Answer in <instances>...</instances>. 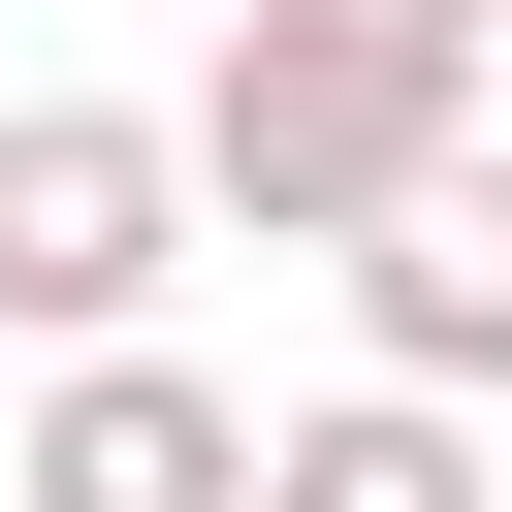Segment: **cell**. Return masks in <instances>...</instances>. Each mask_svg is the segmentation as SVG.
<instances>
[{
	"label": "cell",
	"instance_id": "obj_1",
	"mask_svg": "<svg viewBox=\"0 0 512 512\" xmlns=\"http://www.w3.org/2000/svg\"><path fill=\"white\" fill-rule=\"evenodd\" d=\"M160 128H192V224H256V256H352L416 160H480V64H448L416 0H224V64H192Z\"/></svg>",
	"mask_w": 512,
	"mask_h": 512
},
{
	"label": "cell",
	"instance_id": "obj_2",
	"mask_svg": "<svg viewBox=\"0 0 512 512\" xmlns=\"http://www.w3.org/2000/svg\"><path fill=\"white\" fill-rule=\"evenodd\" d=\"M160 288H192V128L160 96H0V320L160 352Z\"/></svg>",
	"mask_w": 512,
	"mask_h": 512
},
{
	"label": "cell",
	"instance_id": "obj_3",
	"mask_svg": "<svg viewBox=\"0 0 512 512\" xmlns=\"http://www.w3.org/2000/svg\"><path fill=\"white\" fill-rule=\"evenodd\" d=\"M0 512H256V416H224L192 352H64L32 448H0Z\"/></svg>",
	"mask_w": 512,
	"mask_h": 512
},
{
	"label": "cell",
	"instance_id": "obj_4",
	"mask_svg": "<svg viewBox=\"0 0 512 512\" xmlns=\"http://www.w3.org/2000/svg\"><path fill=\"white\" fill-rule=\"evenodd\" d=\"M352 384H512V160H416L384 224H352Z\"/></svg>",
	"mask_w": 512,
	"mask_h": 512
},
{
	"label": "cell",
	"instance_id": "obj_5",
	"mask_svg": "<svg viewBox=\"0 0 512 512\" xmlns=\"http://www.w3.org/2000/svg\"><path fill=\"white\" fill-rule=\"evenodd\" d=\"M256 512H512V448L448 384H320V416H256Z\"/></svg>",
	"mask_w": 512,
	"mask_h": 512
},
{
	"label": "cell",
	"instance_id": "obj_6",
	"mask_svg": "<svg viewBox=\"0 0 512 512\" xmlns=\"http://www.w3.org/2000/svg\"><path fill=\"white\" fill-rule=\"evenodd\" d=\"M416 32H448V64H512V0H416Z\"/></svg>",
	"mask_w": 512,
	"mask_h": 512
}]
</instances>
